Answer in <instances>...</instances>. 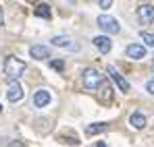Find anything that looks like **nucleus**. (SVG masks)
I'll list each match as a JSON object with an SVG mask.
<instances>
[{
  "instance_id": "1",
  "label": "nucleus",
  "mask_w": 154,
  "mask_h": 147,
  "mask_svg": "<svg viewBox=\"0 0 154 147\" xmlns=\"http://www.w3.org/2000/svg\"><path fill=\"white\" fill-rule=\"evenodd\" d=\"M25 73V62L19 60L17 56H6L4 60V75L6 81H19V77Z\"/></svg>"
},
{
  "instance_id": "2",
  "label": "nucleus",
  "mask_w": 154,
  "mask_h": 147,
  "mask_svg": "<svg viewBox=\"0 0 154 147\" xmlns=\"http://www.w3.org/2000/svg\"><path fill=\"white\" fill-rule=\"evenodd\" d=\"M96 23H98V27L102 29L104 33H110V35L121 31V25H119V21H117L115 17H110V15H100Z\"/></svg>"
},
{
  "instance_id": "3",
  "label": "nucleus",
  "mask_w": 154,
  "mask_h": 147,
  "mask_svg": "<svg viewBox=\"0 0 154 147\" xmlns=\"http://www.w3.org/2000/svg\"><path fill=\"white\" fill-rule=\"evenodd\" d=\"M81 79H83V87L85 89H98V85L102 83V75L96 69H85Z\"/></svg>"
},
{
  "instance_id": "4",
  "label": "nucleus",
  "mask_w": 154,
  "mask_h": 147,
  "mask_svg": "<svg viewBox=\"0 0 154 147\" xmlns=\"http://www.w3.org/2000/svg\"><path fill=\"white\" fill-rule=\"evenodd\" d=\"M6 99L11 104H17L23 99V87L17 81H8V89H6Z\"/></svg>"
},
{
  "instance_id": "5",
  "label": "nucleus",
  "mask_w": 154,
  "mask_h": 147,
  "mask_svg": "<svg viewBox=\"0 0 154 147\" xmlns=\"http://www.w3.org/2000/svg\"><path fill=\"white\" fill-rule=\"evenodd\" d=\"M137 19L142 25H150L154 21V4H142L137 8Z\"/></svg>"
},
{
  "instance_id": "6",
  "label": "nucleus",
  "mask_w": 154,
  "mask_h": 147,
  "mask_svg": "<svg viewBox=\"0 0 154 147\" xmlns=\"http://www.w3.org/2000/svg\"><path fill=\"white\" fill-rule=\"evenodd\" d=\"M125 54H127V58H131V60H142L146 56V48L142 44H129L127 48H125Z\"/></svg>"
},
{
  "instance_id": "7",
  "label": "nucleus",
  "mask_w": 154,
  "mask_h": 147,
  "mask_svg": "<svg viewBox=\"0 0 154 147\" xmlns=\"http://www.w3.org/2000/svg\"><path fill=\"white\" fill-rule=\"evenodd\" d=\"M106 71H108V75H110V79H112V81L117 83V87H119L121 91H125V93H127V91H129V83L125 81V79H123V77H121V75H119V71H117V69H115L112 64H110V66H108Z\"/></svg>"
},
{
  "instance_id": "8",
  "label": "nucleus",
  "mask_w": 154,
  "mask_h": 147,
  "mask_svg": "<svg viewBox=\"0 0 154 147\" xmlns=\"http://www.w3.org/2000/svg\"><path fill=\"white\" fill-rule=\"evenodd\" d=\"M50 104V91L48 89H40L33 93V106L35 108H46Z\"/></svg>"
},
{
  "instance_id": "9",
  "label": "nucleus",
  "mask_w": 154,
  "mask_h": 147,
  "mask_svg": "<svg viewBox=\"0 0 154 147\" xmlns=\"http://www.w3.org/2000/svg\"><path fill=\"white\" fill-rule=\"evenodd\" d=\"M94 42V46L100 50V54H108L110 48H112V42H110V37L108 35H98V37H94L92 40Z\"/></svg>"
},
{
  "instance_id": "10",
  "label": "nucleus",
  "mask_w": 154,
  "mask_h": 147,
  "mask_svg": "<svg viewBox=\"0 0 154 147\" xmlns=\"http://www.w3.org/2000/svg\"><path fill=\"white\" fill-rule=\"evenodd\" d=\"M50 42H52V46H56V48H69V50H77L79 48L77 44H73L71 37H65V35H56V37H52Z\"/></svg>"
},
{
  "instance_id": "11",
  "label": "nucleus",
  "mask_w": 154,
  "mask_h": 147,
  "mask_svg": "<svg viewBox=\"0 0 154 147\" xmlns=\"http://www.w3.org/2000/svg\"><path fill=\"white\" fill-rule=\"evenodd\" d=\"M29 56L35 58V60H46V58H50V50L46 46H31L29 48Z\"/></svg>"
},
{
  "instance_id": "12",
  "label": "nucleus",
  "mask_w": 154,
  "mask_h": 147,
  "mask_svg": "<svg viewBox=\"0 0 154 147\" xmlns=\"http://www.w3.org/2000/svg\"><path fill=\"white\" fill-rule=\"evenodd\" d=\"M129 124H131L135 131H142V128L146 126V116H144L142 112H133V114L129 116Z\"/></svg>"
},
{
  "instance_id": "13",
  "label": "nucleus",
  "mask_w": 154,
  "mask_h": 147,
  "mask_svg": "<svg viewBox=\"0 0 154 147\" xmlns=\"http://www.w3.org/2000/svg\"><path fill=\"white\" fill-rule=\"evenodd\" d=\"M33 15L35 17H42V19H50V6L48 4H38L33 8Z\"/></svg>"
},
{
  "instance_id": "14",
  "label": "nucleus",
  "mask_w": 154,
  "mask_h": 147,
  "mask_svg": "<svg viewBox=\"0 0 154 147\" xmlns=\"http://www.w3.org/2000/svg\"><path fill=\"white\" fill-rule=\"evenodd\" d=\"M108 128V124H104V122H96V124H90L88 128H85V133L92 137V135H98V133H104Z\"/></svg>"
},
{
  "instance_id": "15",
  "label": "nucleus",
  "mask_w": 154,
  "mask_h": 147,
  "mask_svg": "<svg viewBox=\"0 0 154 147\" xmlns=\"http://www.w3.org/2000/svg\"><path fill=\"white\" fill-rule=\"evenodd\" d=\"M98 89H102V91H100V99H102V101H108V99H110V96H112V89H110V85H108V83H106V81L102 79V83L98 85Z\"/></svg>"
},
{
  "instance_id": "16",
  "label": "nucleus",
  "mask_w": 154,
  "mask_h": 147,
  "mask_svg": "<svg viewBox=\"0 0 154 147\" xmlns=\"http://www.w3.org/2000/svg\"><path fill=\"white\" fill-rule=\"evenodd\" d=\"M140 37L146 42V46L154 48V33H146V31H142V33H140Z\"/></svg>"
},
{
  "instance_id": "17",
  "label": "nucleus",
  "mask_w": 154,
  "mask_h": 147,
  "mask_svg": "<svg viewBox=\"0 0 154 147\" xmlns=\"http://www.w3.org/2000/svg\"><path fill=\"white\" fill-rule=\"evenodd\" d=\"M50 66L54 69V71H63V69H65V62H63V60H52Z\"/></svg>"
},
{
  "instance_id": "18",
  "label": "nucleus",
  "mask_w": 154,
  "mask_h": 147,
  "mask_svg": "<svg viewBox=\"0 0 154 147\" xmlns=\"http://www.w3.org/2000/svg\"><path fill=\"white\" fill-rule=\"evenodd\" d=\"M146 91H148L150 96H154V79H150V81L146 83Z\"/></svg>"
},
{
  "instance_id": "19",
  "label": "nucleus",
  "mask_w": 154,
  "mask_h": 147,
  "mask_svg": "<svg viewBox=\"0 0 154 147\" xmlns=\"http://www.w3.org/2000/svg\"><path fill=\"white\" fill-rule=\"evenodd\" d=\"M110 4H112V0H100V8H102V10L110 8Z\"/></svg>"
},
{
  "instance_id": "20",
  "label": "nucleus",
  "mask_w": 154,
  "mask_h": 147,
  "mask_svg": "<svg viewBox=\"0 0 154 147\" xmlns=\"http://www.w3.org/2000/svg\"><path fill=\"white\" fill-rule=\"evenodd\" d=\"M4 25V15H2V6H0V27Z\"/></svg>"
},
{
  "instance_id": "21",
  "label": "nucleus",
  "mask_w": 154,
  "mask_h": 147,
  "mask_svg": "<svg viewBox=\"0 0 154 147\" xmlns=\"http://www.w3.org/2000/svg\"><path fill=\"white\" fill-rule=\"evenodd\" d=\"M0 112H2V106H0Z\"/></svg>"
}]
</instances>
